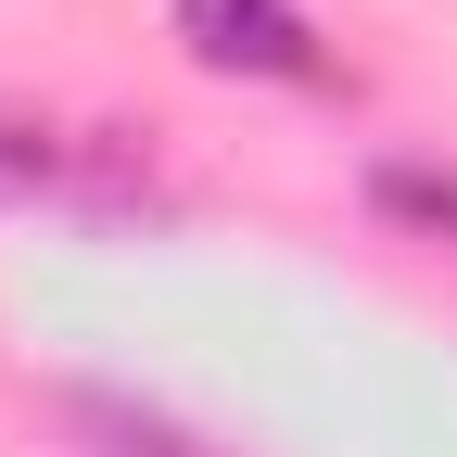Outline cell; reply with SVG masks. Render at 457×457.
I'll use <instances>...</instances> for the list:
<instances>
[{"label": "cell", "mask_w": 457, "mask_h": 457, "mask_svg": "<svg viewBox=\"0 0 457 457\" xmlns=\"http://www.w3.org/2000/svg\"><path fill=\"white\" fill-rule=\"evenodd\" d=\"M179 51L204 77H267V89H330V51L293 0H179Z\"/></svg>", "instance_id": "6da1fadb"}, {"label": "cell", "mask_w": 457, "mask_h": 457, "mask_svg": "<svg viewBox=\"0 0 457 457\" xmlns=\"http://www.w3.org/2000/svg\"><path fill=\"white\" fill-rule=\"evenodd\" d=\"M77 191H89V140L0 102V204H77Z\"/></svg>", "instance_id": "7a4b0ae2"}, {"label": "cell", "mask_w": 457, "mask_h": 457, "mask_svg": "<svg viewBox=\"0 0 457 457\" xmlns=\"http://www.w3.org/2000/svg\"><path fill=\"white\" fill-rule=\"evenodd\" d=\"M77 432H89V457H204L179 420H153V407H128V394H77Z\"/></svg>", "instance_id": "3957f363"}, {"label": "cell", "mask_w": 457, "mask_h": 457, "mask_svg": "<svg viewBox=\"0 0 457 457\" xmlns=\"http://www.w3.org/2000/svg\"><path fill=\"white\" fill-rule=\"evenodd\" d=\"M381 216H407V228H445V242H457V179H445V165H381Z\"/></svg>", "instance_id": "277c9868"}]
</instances>
